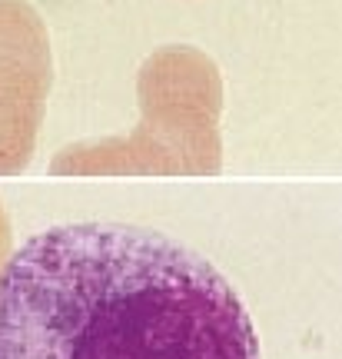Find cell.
<instances>
[{
    "mask_svg": "<svg viewBox=\"0 0 342 359\" xmlns=\"http://www.w3.org/2000/svg\"><path fill=\"white\" fill-rule=\"evenodd\" d=\"M0 359H263L229 280L166 233L67 223L0 269Z\"/></svg>",
    "mask_w": 342,
    "mask_h": 359,
    "instance_id": "cell-1",
    "label": "cell"
}]
</instances>
